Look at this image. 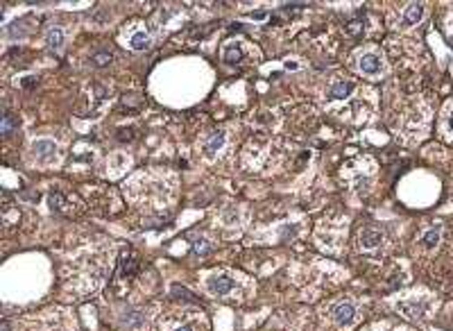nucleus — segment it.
<instances>
[{
    "label": "nucleus",
    "mask_w": 453,
    "mask_h": 331,
    "mask_svg": "<svg viewBox=\"0 0 453 331\" xmlns=\"http://www.w3.org/2000/svg\"><path fill=\"white\" fill-rule=\"evenodd\" d=\"M351 91H354V84H351V82H338V84L331 86V91H328V98H333V100H344Z\"/></svg>",
    "instance_id": "10"
},
{
    "label": "nucleus",
    "mask_w": 453,
    "mask_h": 331,
    "mask_svg": "<svg viewBox=\"0 0 453 331\" xmlns=\"http://www.w3.org/2000/svg\"><path fill=\"white\" fill-rule=\"evenodd\" d=\"M109 62H111V52H98V55H93V63L95 66H107Z\"/></svg>",
    "instance_id": "18"
},
{
    "label": "nucleus",
    "mask_w": 453,
    "mask_h": 331,
    "mask_svg": "<svg viewBox=\"0 0 453 331\" xmlns=\"http://www.w3.org/2000/svg\"><path fill=\"white\" fill-rule=\"evenodd\" d=\"M449 125H451V129H453V113H451V118H449Z\"/></svg>",
    "instance_id": "22"
},
{
    "label": "nucleus",
    "mask_w": 453,
    "mask_h": 331,
    "mask_svg": "<svg viewBox=\"0 0 453 331\" xmlns=\"http://www.w3.org/2000/svg\"><path fill=\"white\" fill-rule=\"evenodd\" d=\"M209 250H211V247L206 245V240H204V238H195V240H193V254H200V256H202V254H206Z\"/></svg>",
    "instance_id": "16"
},
{
    "label": "nucleus",
    "mask_w": 453,
    "mask_h": 331,
    "mask_svg": "<svg viewBox=\"0 0 453 331\" xmlns=\"http://www.w3.org/2000/svg\"><path fill=\"white\" fill-rule=\"evenodd\" d=\"M14 125H18V123L12 118V113H5V116H2V134H9V132L14 129Z\"/></svg>",
    "instance_id": "17"
},
{
    "label": "nucleus",
    "mask_w": 453,
    "mask_h": 331,
    "mask_svg": "<svg viewBox=\"0 0 453 331\" xmlns=\"http://www.w3.org/2000/svg\"><path fill=\"white\" fill-rule=\"evenodd\" d=\"M46 43H48L50 50H62L63 46V30L62 28H50L48 30V36H46Z\"/></svg>",
    "instance_id": "9"
},
{
    "label": "nucleus",
    "mask_w": 453,
    "mask_h": 331,
    "mask_svg": "<svg viewBox=\"0 0 453 331\" xmlns=\"http://www.w3.org/2000/svg\"><path fill=\"white\" fill-rule=\"evenodd\" d=\"M129 46H132L134 50H145L147 46H150V34H147V32H136V34L132 36Z\"/></svg>",
    "instance_id": "12"
},
{
    "label": "nucleus",
    "mask_w": 453,
    "mask_h": 331,
    "mask_svg": "<svg viewBox=\"0 0 453 331\" xmlns=\"http://www.w3.org/2000/svg\"><path fill=\"white\" fill-rule=\"evenodd\" d=\"M222 59L227 63H238L240 59H243V50H240V46L238 43H227L222 48Z\"/></svg>",
    "instance_id": "8"
},
{
    "label": "nucleus",
    "mask_w": 453,
    "mask_h": 331,
    "mask_svg": "<svg viewBox=\"0 0 453 331\" xmlns=\"http://www.w3.org/2000/svg\"><path fill=\"white\" fill-rule=\"evenodd\" d=\"M362 30H365V25H362V21H358V18H356V21H349L347 25H344V32L351 36H360Z\"/></svg>",
    "instance_id": "15"
},
{
    "label": "nucleus",
    "mask_w": 453,
    "mask_h": 331,
    "mask_svg": "<svg viewBox=\"0 0 453 331\" xmlns=\"http://www.w3.org/2000/svg\"><path fill=\"white\" fill-rule=\"evenodd\" d=\"M139 272V259L136 256H132L129 252L123 254V259H120V275L123 277H134Z\"/></svg>",
    "instance_id": "7"
},
{
    "label": "nucleus",
    "mask_w": 453,
    "mask_h": 331,
    "mask_svg": "<svg viewBox=\"0 0 453 331\" xmlns=\"http://www.w3.org/2000/svg\"><path fill=\"white\" fill-rule=\"evenodd\" d=\"M206 286H209V290L213 293V295H218V297H224V295H229L231 290H234V279L231 277H224V275H213L206 282Z\"/></svg>",
    "instance_id": "2"
},
{
    "label": "nucleus",
    "mask_w": 453,
    "mask_h": 331,
    "mask_svg": "<svg viewBox=\"0 0 453 331\" xmlns=\"http://www.w3.org/2000/svg\"><path fill=\"white\" fill-rule=\"evenodd\" d=\"M125 322H127V324H134V327H136V324H141V315L136 313V311H129V313L125 315Z\"/></svg>",
    "instance_id": "19"
},
{
    "label": "nucleus",
    "mask_w": 453,
    "mask_h": 331,
    "mask_svg": "<svg viewBox=\"0 0 453 331\" xmlns=\"http://www.w3.org/2000/svg\"><path fill=\"white\" fill-rule=\"evenodd\" d=\"M2 331H9V322H7V320H2Z\"/></svg>",
    "instance_id": "21"
},
{
    "label": "nucleus",
    "mask_w": 453,
    "mask_h": 331,
    "mask_svg": "<svg viewBox=\"0 0 453 331\" xmlns=\"http://www.w3.org/2000/svg\"><path fill=\"white\" fill-rule=\"evenodd\" d=\"M422 16H424V5L412 2V5H408V9L404 12V25L406 28H410V25H415V23L422 21Z\"/></svg>",
    "instance_id": "6"
},
{
    "label": "nucleus",
    "mask_w": 453,
    "mask_h": 331,
    "mask_svg": "<svg viewBox=\"0 0 453 331\" xmlns=\"http://www.w3.org/2000/svg\"><path fill=\"white\" fill-rule=\"evenodd\" d=\"M224 145V132H216V134L211 136L209 141H206V145H204V155L206 157H213L218 152V150Z\"/></svg>",
    "instance_id": "11"
},
{
    "label": "nucleus",
    "mask_w": 453,
    "mask_h": 331,
    "mask_svg": "<svg viewBox=\"0 0 453 331\" xmlns=\"http://www.w3.org/2000/svg\"><path fill=\"white\" fill-rule=\"evenodd\" d=\"M424 245L428 247V250H433V247L439 243V227H433V229H428V232L424 234Z\"/></svg>",
    "instance_id": "14"
},
{
    "label": "nucleus",
    "mask_w": 453,
    "mask_h": 331,
    "mask_svg": "<svg viewBox=\"0 0 453 331\" xmlns=\"http://www.w3.org/2000/svg\"><path fill=\"white\" fill-rule=\"evenodd\" d=\"M331 317L338 327H349L356 320V306L351 302H338L331 309Z\"/></svg>",
    "instance_id": "1"
},
{
    "label": "nucleus",
    "mask_w": 453,
    "mask_h": 331,
    "mask_svg": "<svg viewBox=\"0 0 453 331\" xmlns=\"http://www.w3.org/2000/svg\"><path fill=\"white\" fill-rule=\"evenodd\" d=\"M358 68H360L365 75H378V73H381V59H378L376 55H365V57H360V62H358Z\"/></svg>",
    "instance_id": "5"
},
{
    "label": "nucleus",
    "mask_w": 453,
    "mask_h": 331,
    "mask_svg": "<svg viewBox=\"0 0 453 331\" xmlns=\"http://www.w3.org/2000/svg\"><path fill=\"white\" fill-rule=\"evenodd\" d=\"M177 331H193V327H188V324H184V327H179Z\"/></svg>",
    "instance_id": "20"
},
{
    "label": "nucleus",
    "mask_w": 453,
    "mask_h": 331,
    "mask_svg": "<svg viewBox=\"0 0 453 331\" xmlns=\"http://www.w3.org/2000/svg\"><path fill=\"white\" fill-rule=\"evenodd\" d=\"M172 295L177 297V299H184V302L197 304V297H193V293H190L188 288H184V286H172Z\"/></svg>",
    "instance_id": "13"
},
{
    "label": "nucleus",
    "mask_w": 453,
    "mask_h": 331,
    "mask_svg": "<svg viewBox=\"0 0 453 331\" xmlns=\"http://www.w3.org/2000/svg\"><path fill=\"white\" fill-rule=\"evenodd\" d=\"M32 152H34V157L39 161H48V159L55 157L57 145H55V141H50V139H39V141L32 143Z\"/></svg>",
    "instance_id": "3"
},
{
    "label": "nucleus",
    "mask_w": 453,
    "mask_h": 331,
    "mask_svg": "<svg viewBox=\"0 0 453 331\" xmlns=\"http://www.w3.org/2000/svg\"><path fill=\"white\" fill-rule=\"evenodd\" d=\"M358 238H360L358 243H360L362 250H374V247H378L383 243V234L378 232V229H374V227H365Z\"/></svg>",
    "instance_id": "4"
}]
</instances>
